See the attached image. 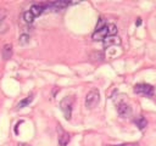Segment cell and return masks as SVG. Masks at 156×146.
Here are the masks:
<instances>
[{
    "label": "cell",
    "instance_id": "obj_1",
    "mask_svg": "<svg viewBox=\"0 0 156 146\" xmlns=\"http://www.w3.org/2000/svg\"><path fill=\"white\" fill-rule=\"evenodd\" d=\"M73 103H75V97L73 96H66L61 100L60 102V108L62 113H64L65 118L70 121L72 117V110H73Z\"/></svg>",
    "mask_w": 156,
    "mask_h": 146
},
{
    "label": "cell",
    "instance_id": "obj_2",
    "mask_svg": "<svg viewBox=\"0 0 156 146\" xmlns=\"http://www.w3.org/2000/svg\"><path fill=\"white\" fill-rule=\"evenodd\" d=\"M100 101V93L98 89H92L85 96V106L88 108H94Z\"/></svg>",
    "mask_w": 156,
    "mask_h": 146
},
{
    "label": "cell",
    "instance_id": "obj_3",
    "mask_svg": "<svg viewBox=\"0 0 156 146\" xmlns=\"http://www.w3.org/2000/svg\"><path fill=\"white\" fill-rule=\"evenodd\" d=\"M134 93L139 94V95H144V96H153L155 89L153 85L150 84H145V83H140L134 87Z\"/></svg>",
    "mask_w": 156,
    "mask_h": 146
},
{
    "label": "cell",
    "instance_id": "obj_4",
    "mask_svg": "<svg viewBox=\"0 0 156 146\" xmlns=\"http://www.w3.org/2000/svg\"><path fill=\"white\" fill-rule=\"evenodd\" d=\"M71 3L70 1H65V0H58V1H53V3H48L46 5H44L45 9L53 10V11H60V10L67 7Z\"/></svg>",
    "mask_w": 156,
    "mask_h": 146
},
{
    "label": "cell",
    "instance_id": "obj_5",
    "mask_svg": "<svg viewBox=\"0 0 156 146\" xmlns=\"http://www.w3.org/2000/svg\"><path fill=\"white\" fill-rule=\"evenodd\" d=\"M117 111H118V114L123 118H127L132 114V108L129 105H127L126 102H119L117 105Z\"/></svg>",
    "mask_w": 156,
    "mask_h": 146
},
{
    "label": "cell",
    "instance_id": "obj_6",
    "mask_svg": "<svg viewBox=\"0 0 156 146\" xmlns=\"http://www.w3.org/2000/svg\"><path fill=\"white\" fill-rule=\"evenodd\" d=\"M109 36V30H107V24L106 26H104V27L101 29H98L95 30L94 33H93V40H95V41H99V40H104L105 38H107Z\"/></svg>",
    "mask_w": 156,
    "mask_h": 146
},
{
    "label": "cell",
    "instance_id": "obj_7",
    "mask_svg": "<svg viewBox=\"0 0 156 146\" xmlns=\"http://www.w3.org/2000/svg\"><path fill=\"white\" fill-rule=\"evenodd\" d=\"M59 130V145L60 146H67V144L70 143V134L65 132L64 129H61L60 127L58 128Z\"/></svg>",
    "mask_w": 156,
    "mask_h": 146
},
{
    "label": "cell",
    "instance_id": "obj_8",
    "mask_svg": "<svg viewBox=\"0 0 156 146\" xmlns=\"http://www.w3.org/2000/svg\"><path fill=\"white\" fill-rule=\"evenodd\" d=\"M44 10H45L44 5H39V4H35V5H32V6H31V9H29V12L32 14V15H33V17L35 18V17L40 16V15L44 12Z\"/></svg>",
    "mask_w": 156,
    "mask_h": 146
},
{
    "label": "cell",
    "instance_id": "obj_9",
    "mask_svg": "<svg viewBox=\"0 0 156 146\" xmlns=\"http://www.w3.org/2000/svg\"><path fill=\"white\" fill-rule=\"evenodd\" d=\"M121 44V39L118 36H107L104 39V48H109L111 45H119Z\"/></svg>",
    "mask_w": 156,
    "mask_h": 146
},
{
    "label": "cell",
    "instance_id": "obj_10",
    "mask_svg": "<svg viewBox=\"0 0 156 146\" xmlns=\"http://www.w3.org/2000/svg\"><path fill=\"white\" fill-rule=\"evenodd\" d=\"M1 54H3V57L5 60H9L11 59L12 56V45L11 44H6L3 46V50H1Z\"/></svg>",
    "mask_w": 156,
    "mask_h": 146
},
{
    "label": "cell",
    "instance_id": "obj_11",
    "mask_svg": "<svg viewBox=\"0 0 156 146\" xmlns=\"http://www.w3.org/2000/svg\"><path fill=\"white\" fill-rule=\"evenodd\" d=\"M33 94H31L29 96H27L26 99H23V100H21L20 102H18V105H17V108H23V107H26V106H28L31 102L33 101Z\"/></svg>",
    "mask_w": 156,
    "mask_h": 146
},
{
    "label": "cell",
    "instance_id": "obj_12",
    "mask_svg": "<svg viewBox=\"0 0 156 146\" xmlns=\"http://www.w3.org/2000/svg\"><path fill=\"white\" fill-rule=\"evenodd\" d=\"M136 123H137V126H138V128L140 130H143L145 127L148 126V121H147V118H145V117H139L136 121Z\"/></svg>",
    "mask_w": 156,
    "mask_h": 146
},
{
    "label": "cell",
    "instance_id": "obj_13",
    "mask_svg": "<svg viewBox=\"0 0 156 146\" xmlns=\"http://www.w3.org/2000/svg\"><path fill=\"white\" fill-rule=\"evenodd\" d=\"M107 30H109V36H115L117 34V27H116V24H113V23L107 24Z\"/></svg>",
    "mask_w": 156,
    "mask_h": 146
},
{
    "label": "cell",
    "instance_id": "obj_14",
    "mask_svg": "<svg viewBox=\"0 0 156 146\" xmlns=\"http://www.w3.org/2000/svg\"><path fill=\"white\" fill-rule=\"evenodd\" d=\"M23 20H24L27 23H32L33 21H34V17H33V15L31 14L29 11H26V12L23 14Z\"/></svg>",
    "mask_w": 156,
    "mask_h": 146
},
{
    "label": "cell",
    "instance_id": "obj_15",
    "mask_svg": "<svg viewBox=\"0 0 156 146\" xmlns=\"http://www.w3.org/2000/svg\"><path fill=\"white\" fill-rule=\"evenodd\" d=\"M28 41H29V35L28 34H22V35L20 36V44L21 45L28 44Z\"/></svg>",
    "mask_w": 156,
    "mask_h": 146
},
{
    "label": "cell",
    "instance_id": "obj_16",
    "mask_svg": "<svg viewBox=\"0 0 156 146\" xmlns=\"http://www.w3.org/2000/svg\"><path fill=\"white\" fill-rule=\"evenodd\" d=\"M5 16H6V12H5L4 11V10H1V9H0V21H1Z\"/></svg>",
    "mask_w": 156,
    "mask_h": 146
},
{
    "label": "cell",
    "instance_id": "obj_17",
    "mask_svg": "<svg viewBox=\"0 0 156 146\" xmlns=\"http://www.w3.org/2000/svg\"><path fill=\"white\" fill-rule=\"evenodd\" d=\"M136 23H137V26H140V24H142V18H138Z\"/></svg>",
    "mask_w": 156,
    "mask_h": 146
}]
</instances>
